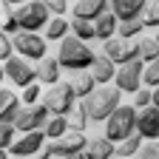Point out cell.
<instances>
[{"instance_id":"cell-1","label":"cell","mask_w":159,"mask_h":159,"mask_svg":"<svg viewBox=\"0 0 159 159\" xmlns=\"http://www.w3.org/2000/svg\"><path fill=\"white\" fill-rule=\"evenodd\" d=\"M94 48L85 43V40H80L74 37L71 31L60 40V48H57V60H60V66H63L66 71H83V68H91L94 63Z\"/></svg>"},{"instance_id":"cell-2","label":"cell","mask_w":159,"mask_h":159,"mask_svg":"<svg viewBox=\"0 0 159 159\" xmlns=\"http://www.w3.org/2000/svg\"><path fill=\"white\" fill-rule=\"evenodd\" d=\"M119 97H122V91H119L116 85H108L105 83V85L94 88L91 94H85L80 105L85 108V114H88L91 122H102V119H108L111 111L119 105Z\"/></svg>"},{"instance_id":"cell-3","label":"cell","mask_w":159,"mask_h":159,"mask_svg":"<svg viewBox=\"0 0 159 159\" xmlns=\"http://www.w3.org/2000/svg\"><path fill=\"white\" fill-rule=\"evenodd\" d=\"M85 145H88L85 131H74V128H68L63 136L46 139L43 148H40V153H43V156H83Z\"/></svg>"},{"instance_id":"cell-4","label":"cell","mask_w":159,"mask_h":159,"mask_svg":"<svg viewBox=\"0 0 159 159\" xmlns=\"http://www.w3.org/2000/svg\"><path fill=\"white\" fill-rule=\"evenodd\" d=\"M136 111H139L136 105H122V102H119L111 111V116L105 119V136L111 139L114 145L122 142L125 136H131L136 131Z\"/></svg>"},{"instance_id":"cell-5","label":"cell","mask_w":159,"mask_h":159,"mask_svg":"<svg viewBox=\"0 0 159 159\" xmlns=\"http://www.w3.org/2000/svg\"><path fill=\"white\" fill-rule=\"evenodd\" d=\"M17 17V26L20 29H26V31H40L46 23H48V6L43 3V0H26V3H20V9L14 11Z\"/></svg>"},{"instance_id":"cell-6","label":"cell","mask_w":159,"mask_h":159,"mask_svg":"<svg viewBox=\"0 0 159 159\" xmlns=\"http://www.w3.org/2000/svg\"><path fill=\"white\" fill-rule=\"evenodd\" d=\"M74 99H77L74 85L71 83H60V80L48 85V91H43V105L51 114H68L74 108Z\"/></svg>"},{"instance_id":"cell-7","label":"cell","mask_w":159,"mask_h":159,"mask_svg":"<svg viewBox=\"0 0 159 159\" xmlns=\"http://www.w3.org/2000/svg\"><path fill=\"white\" fill-rule=\"evenodd\" d=\"M142 71H145V60H128V63L116 66V74H114V85L122 91V94H134L136 88H142Z\"/></svg>"},{"instance_id":"cell-8","label":"cell","mask_w":159,"mask_h":159,"mask_svg":"<svg viewBox=\"0 0 159 159\" xmlns=\"http://www.w3.org/2000/svg\"><path fill=\"white\" fill-rule=\"evenodd\" d=\"M11 46L20 57H26V60H43L46 57V37H40L37 31H26V29H20L17 34H11Z\"/></svg>"},{"instance_id":"cell-9","label":"cell","mask_w":159,"mask_h":159,"mask_svg":"<svg viewBox=\"0 0 159 159\" xmlns=\"http://www.w3.org/2000/svg\"><path fill=\"white\" fill-rule=\"evenodd\" d=\"M3 71L11 80V85H17V88H26L29 83L37 80V68L31 66V60L20 57V54H11L9 60H3Z\"/></svg>"},{"instance_id":"cell-10","label":"cell","mask_w":159,"mask_h":159,"mask_svg":"<svg viewBox=\"0 0 159 159\" xmlns=\"http://www.w3.org/2000/svg\"><path fill=\"white\" fill-rule=\"evenodd\" d=\"M48 116H51V111H48L43 102L26 105V108H20V111H17V116H14V128H17L20 134H23V131H37V128H46Z\"/></svg>"},{"instance_id":"cell-11","label":"cell","mask_w":159,"mask_h":159,"mask_svg":"<svg viewBox=\"0 0 159 159\" xmlns=\"http://www.w3.org/2000/svg\"><path fill=\"white\" fill-rule=\"evenodd\" d=\"M116 66H122V63H128V60H136L139 57V43L136 40H131V37H119V34H114V37H108L105 40V48H102Z\"/></svg>"},{"instance_id":"cell-12","label":"cell","mask_w":159,"mask_h":159,"mask_svg":"<svg viewBox=\"0 0 159 159\" xmlns=\"http://www.w3.org/2000/svg\"><path fill=\"white\" fill-rule=\"evenodd\" d=\"M46 142V131L37 128V131H23V136H14V142L9 145V153L11 156H34L40 153V148H43Z\"/></svg>"},{"instance_id":"cell-13","label":"cell","mask_w":159,"mask_h":159,"mask_svg":"<svg viewBox=\"0 0 159 159\" xmlns=\"http://www.w3.org/2000/svg\"><path fill=\"white\" fill-rule=\"evenodd\" d=\"M136 134L142 139H159V108L153 102L136 111Z\"/></svg>"},{"instance_id":"cell-14","label":"cell","mask_w":159,"mask_h":159,"mask_svg":"<svg viewBox=\"0 0 159 159\" xmlns=\"http://www.w3.org/2000/svg\"><path fill=\"white\" fill-rule=\"evenodd\" d=\"M91 74H94V80H97V85H105V83H111L114 80V74H116V63L102 51V54H97L94 57V63H91V68H88Z\"/></svg>"},{"instance_id":"cell-15","label":"cell","mask_w":159,"mask_h":159,"mask_svg":"<svg viewBox=\"0 0 159 159\" xmlns=\"http://www.w3.org/2000/svg\"><path fill=\"white\" fill-rule=\"evenodd\" d=\"M105 9H111L108 0H77V3L71 6V14L83 17V20H97Z\"/></svg>"},{"instance_id":"cell-16","label":"cell","mask_w":159,"mask_h":159,"mask_svg":"<svg viewBox=\"0 0 159 159\" xmlns=\"http://www.w3.org/2000/svg\"><path fill=\"white\" fill-rule=\"evenodd\" d=\"M114 151H116V145L108 136H94V139H88L83 156L85 159H108V156H114Z\"/></svg>"},{"instance_id":"cell-17","label":"cell","mask_w":159,"mask_h":159,"mask_svg":"<svg viewBox=\"0 0 159 159\" xmlns=\"http://www.w3.org/2000/svg\"><path fill=\"white\" fill-rule=\"evenodd\" d=\"M148 0H108V6L111 11L119 17V20H131V17H139L142 14Z\"/></svg>"},{"instance_id":"cell-18","label":"cell","mask_w":159,"mask_h":159,"mask_svg":"<svg viewBox=\"0 0 159 159\" xmlns=\"http://www.w3.org/2000/svg\"><path fill=\"white\" fill-rule=\"evenodd\" d=\"M116 26H119V17H116L111 9H105L102 14H99V17L94 20V31H97V40H102V43H105L108 37H114V34H116Z\"/></svg>"},{"instance_id":"cell-19","label":"cell","mask_w":159,"mask_h":159,"mask_svg":"<svg viewBox=\"0 0 159 159\" xmlns=\"http://www.w3.org/2000/svg\"><path fill=\"white\" fill-rule=\"evenodd\" d=\"M20 111V97L9 88H0V122H14Z\"/></svg>"},{"instance_id":"cell-20","label":"cell","mask_w":159,"mask_h":159,"mask_svg":"<svg viewBox=\"0 0 159 159\" xmlns=\"http://www.w3.org/2000/svg\"><path fill=\"white\" fill-rule=\"evenodd\" d=\"M60 74H63V66H60L57 57H43V60H40V66H37V80H40V83L51 85V83L60 80Z\"/></svg>"},{"instance_id":"cell-21","label":"cell","mask_w":159,"mask_h":159,"mask_svg":"<svg viewBox=\"0 0 159 159\" xmlns=\"http://www.w3.org/2000/svg\"><path fill=\"white\" fill-rule=\"evenodd\" d=\"M43 31H46V40H63L71 31V23L63 14H54V17H48V23L43 26Z\"/></svg>"},{"instance_id":"cell-22","label":"cell","mask_w":159,"mask_h":159,"mask_svg":"<svg viewBox=\"0 0 159 159\" xmlns=\"http://www.w3.org/2000/svg\"><path fill=\"white\" fill-rule=\"evenodd\" d=\"M71 85H74V94H77L80 99H83L85 94H91V91L97 88V80H94V74H91L88 68H83V71H74Z\"/></svg>"},{"instance_id":"cell-23","label":"cell","mask_w":159,"mask_h":159,"mask_svg":"<svg viewBox=\"0 0 159 159\" xmlns=\"http://www.w3.org/2000/svg\"><path fill=\"white\" fill-rule=\"evenodd\" d=\"M139 145H142V136L134 131L131 136H125V139H122V142H116L114 156H119V159H125V156H136V153H139Z\"/></svg>"},{"instance_id":"cell-24","label":"cell","mask_w":159,"mask_h":159,"mask_svg":"<svg viewBox=\"0 0 159 159\" xmlns=\"http://www.w3.org/2000/svg\"><path fill=\"white\" fill-rule=\"evenodd\" d=\"M43 131H46V139H57V136H63V134L68 131V116H66V114H51Z\"/></svg>"},{"instance_id":"cell-25","label":"cell","mask_w":159,"mask_h":159,"mask_svg":"<svg viewBox=\"0 0 159 159\" xmlns=\"http://www.w3.org/2000/svg\"><path fill=\"white\" fill-rule=\"evenodd\" d=\"M71 34L85 40V43H91V40H97V31H94V20H83V17H74L71 20Z\"/></svg>"},{"instance_id":"cell-26","label":"cell","mask_w":159,"mask_h":159,"mask_svg":"<svg viewBox=\"0 0 159 159\" xmlns=\"http://www.w3.org/2000/svg\"><path fill=\"white\" fill-rule=\"evenodd\" d=\"M145 31V23H142V17H131V20H119V26H116V34L119 37H139Z\"/></svg>"},{"instance_id":"cell-27","label":"cell","mask_w":159,"mask_h":159,"mask_svg":"<svg viewBox=\"0 0 159 159\" xmlns=\"http://www.w3.org/2000/svg\"><path fill=\"white\" fill-rule=\"evenodd\" d=\"M139 60H145V63H151V60L159 57V40L156 37H139Z\"/></svg>"},{"instance_id":"cell-28","label":"cell","mask_w":159,"mask_h":159,"mask_svg":"<svg viewBox=\"0 0 159 159\" xmlns=\"http://www.w3.org/2000/svg\"><path fill=\"white\" fill-rule=\"evenodd\" d=\"M139 17H142L145 29H156V26H159V0H148Z\"/></svg>"},{"instance_id":"cell-29","label":"cell","mask_w":159,"mask_h":159,"mask_svg":"<svg viewBox=\"0 0 159 159\" xmlns=\"http://www.w3.org/2000/svg\"><path fill=\"white\" fill-rule=\"evenodd\" d=\"M66 116H68V128H74V131H85V125L91 122L83 105H80V108H71V111H68Z\"/></svg>"},{"instance_id":"cell-30","label":"cell","mask_w":159,"mask_h":159,"mask_svg":"<svg viewBox=\"0 0 159 159\" xmlns=\"http://www.w3.org/2000/svg\"><path fill=\"white\" fill-rule=\"evenodd\" d=\"M142 83L145 85H159V57L151 60V63H145V71H142Z\"/></svg>"},{"instance_id":"cell-31","label":"cell","mask_w":159,"mask_h":159,"mask_svg":"<svg viewBox=\"0 0 159 159\" xmlns=\"http://www.w3.org/2000/svg\"><path fill=\"white\" fill-rule=\"evenodd\" d=\"M20 99H23L26 105H34V102H40V99H43V91H40L37 80H34V83H29V85L23 88V94H20Z\"/></svg>"},{"instance_id":"cell-32","label":"cell","mask_w":159,"mask_h":159,"mask_svg":"<svg viewBox=\"0 0 159 159\" xmlns=\"http://www.w3.org/2000/svg\"><path fill=\"white\" fill-rule=\"evenodd\" d=\"M14 136H17L14 122H0V148H6V151H9V145L14 142Z\"/></svg>"},{"instance_id":"cell-33","label":"cell","mask_w":159,"mask_h":159,"mask_svg":"<svg viewBox=\"0 0 159 159\" xmlns=\"http://www.w3.org/2000/svg\"><path fill=\"white\" fill-rule=\"evenodd\" d=\"M151 99H153V88H151V85H142V88L134 91V105H136V108L151 105Z\"/></svg>"},{"instance_id":"cell-34","label":"cell","mask_w":159,"mask_h":159,"mask_svg":"<svg viewBox=\"0 0 159 159\" xmlns=\"http://www.w3.org/2000/svg\"><path fill=\"white\" fill-rule=\"evenodd\" d=\"M136 156H145V159L151 156V159H156V156H159V139H142Z\"/></svg>"},{"instance_id":"cell-35","label":"cell","mask_w":159,"mask_h":159,"mask_svg":"<svg viewBox=\"0 0 159 159\" xmlns=\"http://www.w3.org/2000/svg\"><path fill=\"white\" fill-rule=\"evenodd\" d=\"M0 29H3L6 34H17L20 31V26H17V17H14V11L9 9L3 17H0Z\"/></svg>"},{"instance_id":"cell-36","label":"cell","mask_w":159,"mask_h":159,"mask_svg":"<svg viewBox=\"0 0 159 159\" xmlns=\"http://www.w3.org/2000/svg\"><path fill=\"white\" fill-rule=\"evenodd\" d=\"M14 54V46H11V34H6L3 29H0V63L3 60H9Z\"/></svg>"},{"instance_id":"cell-37","label":"cell","mask_w":159,"mask_h":159,"mask_svg":"<svg viewBox=\"0 0 159 159\" xmlns=\"http://www.w3.org/2000/svg\"><path fill=\"white\" fill-rule=\"evenodd\" d=\"M51 14H66L68 11V0H43Z\"/></svg>"},{"instance_id":"cell-38","label":"cell","mask_w":159,"mask_h":159,"mask_svg":"<svg viewBox=\"0 0 159 159\" xmlns=\"http://www.w3.org/2000/svg\"><path fill=\"white\" fill-rule=\"evenodd\" d=\"M151 102H153V105L159 108V85H153V99H151Z\"/></svg>"},{"instance_id":"cell-39","label":"cell","mask_w":159,"mask_h":159,"mask_svg":"<svg viewBox=\"0 0 159 159\" xmlns=\"http://www.w3.org/2000/svg\"><path fill=\"white\" fill-rule=\"evenodd\" d=\"M20 3H26V0H6V6L11 9V6H20Z\"/></svg>"},{"instance_id":"cell-40","label":"cell","mask_w":159,"mask_h":159,"mask_svg":"<svg viewBox=\"0 0 159 159\" xmlns=\"http://www.w3.org/2000/svg\"><path fill=\"white\" fill-rule=\"evenodd\" d=\"M6 80V71H3V63H0V83Z\"/></svg>"},{"instance_id":"cell-41","label":"cell","mask_w":159,"mask_h":159,"mask_svg":"<svg viewBox=\"0 0 159 159\" xmlns=\"http://www.w3.org/2000/svg\"><path fill=\"white\" fill-rule=\"evenodd\" d=\"M156 40H159V26H156Z\"/></svg>"}]
</instances>
